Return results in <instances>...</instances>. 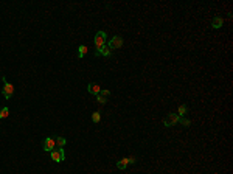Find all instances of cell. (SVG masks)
Wrapping results in <instances>:
<instances>
[{"mask_svg": "<svg viewBox=\"0 0 233 174\" xmlns=\"http://www.w3.org/2000/svg\"><path fill=\"white\" fill-rule=\"evenodd\" d=\"M42 148L45 152H51L54 148H56V142H54V137H47L42 143Z\"/></svg>", "mask_w": 233, "mask_h": 174, "instance_id": "cell-6", "label": "cell"}, {"mask_svg": "<svg viewBox=\"0 0 233 174\" xmlns=\"http://www.w3.org/2000/svg\"><path fill=\"white\" fill-rule=\"evenodd\" d=\"M106 42H107V34H106V31H98L97 34H95L93 44H95V48H97V51H98L101 47H104Z\"/></svg>", "mask_w": 233, "mask_h": 174, "instance_id": "cell-1", "label": "cell"}, {"mask_svg": "<svg viewBox=\"0 0 233 174\" xmlns=\"http://www.w3.org/2000/svg\"><path fill=\"white\" fill-rule=\"evenodd\" d=\"M87 90H89V93H92V95H100L101 87H100L98 84H93V83H90V84L87 86Z\"/></svg>", "mask_w": 233, "mask_h": 174, "instance_id": "cell-8", "label": "cell"}, {"mask_svg": "<svg viewBox=\"0 0 233 174\" xmlns=\"http://www.w3.org/2000/svg\"><path fill=\"white\" fill-rule=\"evenodd\" d=\"M106 45L111 48V50H117V48L123 47V37H121V36H114V37L109 39V42H107Z\"/></svg>", "mask_w": 233, "mask_h": 174, "instance_id": "cell-5", "label": "cell"}, {"mask_svg": "<svg viewBox=\"0 0 233 174\" xmlns=\"http://www.w3.org/2000/svg\"><path fill=\"white\" fill-rule=\"evenodd\" d=\"M128 163H137V157H134V155H131V157H128Z\"/></svg>", "mask_w": 233, "mask_h": 174, "instance_id": "cell-19", "label": "cell"}, {"mask_svg": "<svg viewBox=\"0 0 233 174\" xmlns=\"http://www.w3.org/2000/svg\"><path fill=\"white\" fill-rule=\"evenodd\" d=\"M222 25H224V19H222V17H219V16H216V17L213 19V22H211V26H213L214 30L221 28Z\"/></svg>", "mask_w": 233, "mask_h": 174, "instance_id": "cell-9", "label": "cell"}, {"mask_svg": "<svg viewBox=\"0 0 233 174\" xmlns=\"http://www.w3.org/2000/svg\"><path fill=\"white\" fill-rule=\"evenodd\" d=\"M100 120H101V114L100 112H93L92 114V121L93 123H100Z\"/></svg>", "mask_w": 233, "mask_h": 174, "instance_id": "cell-14", "label": "cell"}, {"mask_svg": "<svg viewBox=\"0 0 233 174\" xmlns=\"http://www.w3.org/2000/svg\"><path fill=\"white\" fill-rule=\"evenodd\" d=\"M54 142H56V148H64L67 140L64 137H54Z\"/></svg>", "mask_w": 233, "mask_h": 174, "instance_id": "cell-11", "label": "cell"}, {"mask_svg": "<svg viewBox=\"0 0 233 174\" xmlns=\"http://www.w3.org/2000/svg\"><path fill=\"white\" fill-rule=\"evenodd\" d=\"M187 112H188V106L187 104H180L179 109H177V115H179V117H185Z\"/></svg>", "mask_w": 233, "mask_h": 174, "instance_id": "cell-10", "label": "cell"}, {"mask_svg": "<svg viewBox=\"0 0 233 174\" xmlns=\"http://www.w3.org/2000/svg\"><path fill=\"white\" fill-rule=\"evenodd\" d=\"M97 101H98L100 104H106V103H107V98H104V97H101V95H97Z\"/></svg>", "mask_w": 233, "mask_h": 174, "instance_id": "cell-17", "label": "cell"}, {"mask_svg": "<svg viewBox=\"0 0 233 174\" xmlns=\"http://www.w3.org/2000/svg\"><path fill=\"white\" fill-rule=\"evenodd\" d=\"M179 123H180L182 126H190V125H191V121H190L188 118H185V117H180V118H179Z\"/></svg>", "mask_w": 233, "mask_h": 174, "instance_id": "cell-16", "label": "cell"}, {"mask_svg": "<svg viewBox=\"0 0 233 174\" xmlns=\"http://www.w3.org/2000/svg\"><path fill=\"white\" fill-rule=\"evenodd\" d=\"M9 115V109L8 107H3L2 111H0V120H3V118H6Z\"/></svg>", "mask_w": 233, "mask_h": 174, "instance_id": "cell-15", "label": "cell"}, {"mask_svg": "<svg viewBox=\"0 0 233 174\" xmlns=\"http://www.w3.org/2000/svg\"><path fill=\"white\" fill-rule=\"evenodd\" d=\"M87 50H89V48H87L86 45H79V48H78V56H79V58H84L86 53H87Z\"/></svg>", "mask_w": 233, "mask_h": 174, "instance_id": "cell-13", "label": "cell"}, {"mask_svg": "<svg viewBox=\"0 0 233 174\" xmlns=\"http://www.w3.org/2000/svg\"><path fill=\"white\" fill-rule=\"evenodd\" d=\"M2 79H3V89H2V93H3V97H5L6 100H9V98L12 97V93H14V86L9 84V83L6 81V78H5V76H3Z\"/></svg>", "mask_w": 233, "mask_h": 174, "instance_id": "cell-4", "label": "cell"}, {"mask_svg": "<svg viewBox=\"0 0 233 174\" xmlns=\"http://www.w3.org/2000/svg\"><path fill=\"white\" fill-rule=\"evenodd\" d=\"M100 95H101V97H104V98H109V95H111V92H109V90H106V89H101Z\"/></svg>", "mask_w": 233, "mask_h": 174, "instance_id": "cell-18", "label": "cell"}, {"mask_svg": "<svg viewBox=\"0 0 233 174\" xmlns=\"http://www.w3.org/2000/svg\"><path fill=\"white\" fill-rule=\"evenodd\" d=\"M179 118L180 117L177 114H168L165 118H163V126H165V128H171V126L179 123Z\"/></svg>", "mask_w": 233, "mask_h": 174, "instance_id": "cell-3", "label": "cell"}, {"mask_svg": "<svg viewBox=\"0 0 233 174\" xmlns=\"http://www.w3.org/2000/svg\"><path fill=\"white\" fill-rule=\"evenodd\" d=\"M95 55H97V56H100V55H101V56H106V58H107V56H111V55H112V50L109 48L107 45H104V47H101V48H100L97 53H95Z\"/></svg>", "mask_w": 233, "mask_h": 174, "instance_id": "cell-7", "label": "cell"}, {"mask_svg": "<svg viewBox=\"0 0 233 174\" xmlns=\"http://www.w3.org/2000/svg\"><path fill=\"white\" fill-rule=\"evenodd\" d=\"M128 165H129V163H128V159H121L120 162H117V168H118V169H126Z\"/></svg>", "mask_w": 233, "mask_h": 174, "instance_id": "cell-12", "label": "cell"}, {"mask_svg": "<svg viewBox=\"0 0 233 174\" xmlns=\"http://www.w3.org/2000/svg\"><path fill=\"white\" fill-rule=\"evenodd\" d=\"M50 157H51L53 162L61 163V162H64V160H65V152H64L62 148H54V149L50 152Z\"/></svg>", "mask_w": 233, "mask_h": 174, "instance_id": "cell-2", "label": "cell"}]
</instances>
